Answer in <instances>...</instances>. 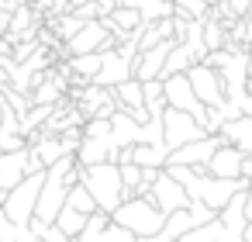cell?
Here are the masks:
<instances>
[{
    "label": "cell",
    "mask_w": 252,
    "mask_h": 242,
    "mask_svg": "<svg viewBox=\"0 0 252 242\" xmlns=\"http://www.w3.org/2000/svg\"><path fill=\"white\" fill-rule=\"evenodd\" d=\"M162 221H166V214L156 207V201L149 194H135L111 211V225H121L131 235H152L162 228Z\"/></svg>",
    "instance_id": "3957f363"
},
{
    "label": "cell",
    "mask_w": 252,
    "mask_h": 242,
    "mask_svg": "<svg viewBox=\"0 0 252 242\" xmlns=\"http://www.w3.org/2000/svg\"><path fill=\"white\" fill-rule=\"evenodd\" d=\"M69 4H73V7H76V4H87V0H69Z\"/></svg>",
    "instance_id": "83f0119b"
},
{
    "label": "cell",
    "mask_w": 252,
    "mask_h": 242,
    "mask_svg": "<svg viewBox=\"0 0 252 242\" xmlns=\"http://www.w3.org/2000/svg\"><path fill=\"white\" fill-rule=\"evenodd\" d=\"M69 242H80V239H69Z\"/></svg>",
    "instance_id": "f546056e"
},
{
    "label": "cell",
    "mask_w": 252,
    "mask_h": 242,
    "mask_svg": "<svg viewBox=\"0 0 252 242\" xmlns=\"http://www.w3.org/2000/svg\"><path fill=\"white\" fill-rule=\"evenodd\" d=\"M0 204H4V190H0Z\"/></svg>",
    "instance_id": "f1b7e54d"
},
{
    "label": "cell",
    "mask_w": 252,
    "mask_h": 242,
    "mask_svg": "<svg viewBox=\"0 0 252 242\" xmlns=\"http://www.w3.org/2000/svg\"><path fill=\"white\" fill-rule=\"evenodd\" d=\"M187 80H190V87H193V94H197L200 104L218 107L224 101V90H221V80H218V69L214 66L193 63V66H187Z\"/></svg>",
    "instance_id": "ba28073f"
},
{
    "label": "cell",
    "mask_w": 252,
    "mask_h": 242,
    "mask_svg": "<svg viewBox=\"0 0 252 242\" xmlns=\"http://www.w3.org/2000/svg\"><path fill=\"white\" fill-rule=\"evenodd\" d=\"M245 18H249V21H252V4H249V7H245Z\"/></svg>",
    "instance_id": "4316f807"
},
{
    "label": "cell",
    "mask_w": 252,
    "mask_h": 242,
    "mask_svg": "<svg viewBox=\"0 0 252 242\" xmlns=\"http://www.w3.org/2000/svg\"><path fill=\"white\" fill-rule=\"evenodd\" d=\"M169 4H173V0H169Z\"/></svg>",
    "instance_id": "4dcf8cb0"
},
{
    "label": "cell",
    "mask_w": 252,
    "mask_h": 242,
    "mask_svg": "<svg viewBox=\"0 0 252 242\" xmlns=\"http://www.w3.org/2000/svg\"><path fill=\"white\" fill-rule=\"evenodd\" d=\"M135 239H138V242H176V239H169L162 228H159V232H152V235H135Z\"/></svg>",
    "instance_id": "44dd1931"
},
{
    "label": "cell",
    "mask_w": 252,
    "mask_h": 242,
    "mask_svg": "<svg viewBox=\"0 0 252 242\" xmlns=\"http://www.w3.org/2000/svg\"><path fill=\"white\" fill-rule=\"evenodd\" d=\"M25 0H0V11H14V7H21Z\"/></svg>",
    "instance_id": "d4e9b609"
},
{
    "label": "cell",
    "mask_w": 252,
    "mask_h": 242,
    "mask_svg": "<svg viewBox=\"0 0 252 242\" xmlns=\"http://www.w3.org/2000/svg\"><path fill=\"white\" fill-rule=\"evenodd\" d=\"M207 7H211L207 0H173V14L183 18V21H190V18H204Z\"/></svg>",
    "instance_id": "d6986e66"
},
{
    "label": "cell",
    "mask_w": 252,
    "mask_h": 242,
    "mask_svg": "<svg viewBox=\"0 0 252 242\" xmlns=\"http://www.w3.org/2000/svg\"><path fill=\"white\" fill-rule=\"evenodd\" d=\"M242 156L245 152H238L235 145H228V142H221L214 152H211V159L204 163V170L211 173V176H238V166H242Z\"/></svg>",
    "instance_id": "7c38bea8"
},
{
    "label": "cell",
    "mask_w": 252,
    "mask_h": 242,
    "mask_svg": "<svg viewBox=\"0 0 252 242\" xmlns=\"http://www.w3.org/2000/svg\"><path fill=\"white\" fill-rule=\"evenodd\" d=\"M121 4L135 7L142 14V21H159V18H169L173 14V4L169 0H121Z\"/></svg>",
    "instance_id": "9a60e30c"
},
{
    "label": "cell",
    "mask_w": 252,
    "mask_h": 242,
    "mask_svg": "<svg viewBox=\"0 0 252 242\" xmlns=\"http://www.w3.org/2000/svg\"><path fill=\"white\" fill-rule=\"evenodd\" d=\"M242 114H252V80L245 83V97H242Z\"/></svg>",
    "instance_id": "603a6c76"
},
{
    "label": "cell",
    "mask_w": 252,
    "mask_h": 242,
    "mask_svg": "<svg viewBox=\"0 0 252 242\" xmlns=\"http://www.w3.org/2000/svg\"><path fill=\"white\" fill-rule=\"evenodd\" d=\"M131 163L138 166H162L166 163V142H131Z\"/></svg>",
    "instance_id": "5bb4252c"
},
{
    "label": "cell",
    "mask_w": 252,
    "mask_h": 242,
    "mask_svg": "<svg viewBox=\"0 0 252 242\" xmlns=\"http://www.w3.org/2000/svg\"><path fill=\"white\" fill-rule=\"evenodd\" d=\"M204 135L207 132H204V125L193 114H187L180 107H169V104L162 107V142H166V149H176V145L204 138Z\"/></svg>",
    "instance_id": "5b68a950"
},
{
    "label": "cell",
    "mask_w": 252,
    "mask_h": 242,
    "mask_svg": "<svg viewBox=\"0 0 252 242\" xmlns=\"http://www.w3.org/2000/svg\"><path fill=\"white\" fill-rule=\"evenodd\" d=\"M114 7H121V0H97V11H100V18H104V14H111Z\"/></svg>",
    "instance_id": "7402d4cb"
},
{
    "label": "cell",
    "mask_w": 252,
    "mask_h": 242,
    "mask_svg": "<svg viewBox=\"0 0 252 242\" xmlns=\"http://www.w3.org/2000/svg\"><path fill=\"white\" fill-rule=\"evenodd\" d=\"M221 145V138L218 135H204V138H193V142H183V145H176V149H169L166 152V163H183V166H204L207 159H211V152ZM162 163V166H166Z\"/></svg>",
    "instance_id": "30bf717a"
},
{
    "label": "cell",
    "mask_w": 252,
    "mask_h": 242,
    "mask_svg": "<svg viewBox=\"0 0 252 242\" xmlns=\"http://www.w3.org/2000/svg\"><path fill=\"white\" fill-rule=\"evenodd\" d=\"M214 214H218L214 207H207V204H200V201H190V204H183V207H176V211H169V214H166L162 232H166L169 239H180L183 232H190V228H197V225L211 221Z\"/></svg>",
    "instance_id": "52a82bcc"
},
{
    "label": "cell",
    "mask_w": 252,
    "mask_h": 242,
    "mask_svg": "<svg viewBox=\"0 0 252 242\" xmlns=\"http://www.w3.org/2000/svg\"><path fill=\"white\" fill-rule=\"evenodd\" d=\"M162 170H166L173 180L183 183V190H187L190 201H200V204H207V207H214V211H221L224 201H228L235 190H245V187L252 183V180H245V176H211L204 166H183V163H166Z\"/></svg>",
    "instance_id": "6da1fadb"
},
{
    "label": "cell",
    "mask_w": 252,
    "mask_h": 242,
    "mask_svg": "<svg viewBox=\"0 0 252 242\" xmlns=\"http://www.w3.org/2000/svg\"><path fill=\"white\" fill-rule=\"evenodd\" d=\"M221 4H224V11H228L231 18H242V14H245V7L252 4V0H221Z\"/></svg>",
    "instance_id": "ffe728a7"
},
{
    "label": "cell",
    "mask_w": 252,
    "mask_h": 242,
    "mask_svg": "<svg viewBox=\"0 0 252 242\" xmlns=\"http://www.w3.org/2000/svg\"><path fill=\"white\" fill-rule=\"evenodd\" d=\"M135 52H138L135 38H125V42H118L114 49H107L104 59H100V69L94 73L90 83H97V87H114V83L128 80V76H131V59H135Z\"/></svg>",
    "instance_id": "277c9868"
},
{
    "label": "cell",
    "mask_w": 252,
    "mask_h": 242,
    "mask_svg": "<svg viewBox=\"0 0 252 242\" xmlns=\"http://www.w3.org/2000/svg\"><path fill=\"white\" fill-rule=\"evenodd\" d=\"M52 221H56V225H59V228H63V232L69 235V239H76V235L83 232V221H87V214H80L76 207L63 204V207L56 211V218H52Z\"/></svg>",
    "instance_id": "e0dca14e"
},
{
    "label": "cell",
    "mask_w": 252,
    "mask_h": 242,
    "mask_svg": "<svg viewBox=\"0 0 252 242\" xmlns=\"http://www.w3.org/2000/svg\"><path fill=\"white\" fill-rule=\"evenodd\" d=\"M162 101H166L169 107H180V111L193 114L197 121H204L207 104H200V101H197V94H193V87H190L187 73H169V76L162 80Z\"/></svg>",
    "instance_id": "8992f818"
},
{
    "label": "cell",
    "mask_w": 252,
    "mask_h": 242,
    "mask_svg": "<svg viewBox=\"0 0 252 242\" xmlns=\"http://www.w3.org/2000/svg\"><path fill=\"white\" fill-rule=\"evenodd\" d=\"M25 173H28V145L0 152V190H11Z\"/></svg>",
    "instance_id": "4fadbf2b"
},
{
    "label": "cell",
    "mask_w": 252,
    "mask_h": 242,
    "mask_svg": "<svg viewBox=\"0 0 252 242\" xmlns=\"http://www.w3.org/2000/svg\"><path fill=\"white\" fill-rule=\"evenodd\" d=\"M242 211H245V221H252V183L245 187V204H242Z\"/></svg>",
    "instance_id": "cb8c5ba5"
},
{
    "label": "cell",
    "mask_w": 252,
    "mask_h": 242,
    "mask_svg": "<svg viewBox=\"0 0 252 242\" xmlns=\"http://www.w3.org/2000/svg\"><path fill=\"white\" fill-rule=\"evenodd\" d=\"M176 242H218V214H214L211 221H204V225H197V228L183 232Z\"/></svg>",
    "instance_id": "ac0fdd59"
},
{
    "label": "cell",
    "mask_w": 252,
    "mask_h": 242,
    "mask_svg": "<svg viewBox=\"0 0 252 242\" xmlns=\"http://www.w3.org/2000/svg\"><path fill=\"white\" fill-rule=\"evenodd\" d=\"M80 183L90 190V197H94V204L100 211L111 214L121 204V173H118V163L100 159V163L80 166Z\"/></svg>",
    "instance_id": "7a4b0ae2"
},
{
    "label": "cell",
    "mask_w": 252,
    "mask_h": 242,
    "mask_svg": "<svg viewBox=\"0 0 252 242\" xmlns=\"http://www.w3.org/2000/svg\"><path fill=\"white\" fill-rule=\"evenodd\" d=\"M80 242H138L128 228H121V225H104L100 232H80L76 235Z\"/></svg>",
    "instance_id": "2e32d148"
},
{
    "label": "cell",
    "mask_w": 252,
    "mask_h": 242,
    "mask_svg": "<svg viewBox=\"0 0 252 242\" xmlns=\"http://www.w3.org/2000/svg\"><path fill=\"white\" fill-rule=\"evenodd\" d=\"M149 197L156 201V207H159L162 214H169V211H176V207L190 204V197H187L183 183H180V180H173V176H169L166 170H159V173H156V180H152V190H149Z\"/></svg>",
    "instance_id": "9c48e42d"
},
{
    "label": "cell",
    "mask_w": 252,
    "mask_h": 242,
    "mask_svg": "<svg viewBox=\"0 0 252 242\" xmlns=\"http://www.w3.org/2000/svg\"><path fill=\"white\" fill-rule=\"evenodd\" d=\"M218 138L235 145L238 152L252 156V114H238V118H228L221 128H218Z\"/></svg>",
    "instance_id": "8fae6325"
},
{
    "label": "cell",
    "mask_w": 252,
    "mask_h": 242,
    "mask_svg": "<svg viewBox=\"0 0 252 242\" xmlns=\"http://www.w3.org/2000/svg\"><path fill=\"white\" fill-rule=\"evenodd\" d=\"M245 73H249V80H252V52H249V59H245Z\"/></svg>",
    "instance_id": "484cf974"
}]
</instances>
